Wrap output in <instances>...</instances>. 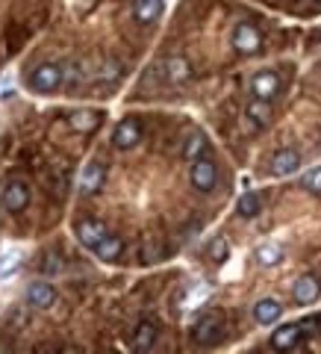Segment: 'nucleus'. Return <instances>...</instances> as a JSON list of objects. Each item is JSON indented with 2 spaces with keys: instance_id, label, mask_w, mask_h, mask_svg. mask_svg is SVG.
I'll list each match as a JSON object with an SVG mask.
<instances>
[{
  "instance_id": "20e7f679",
  "label": "nucleus",
  "mask_w": 321,
  "mask_h": 354,
  "mask_svg": "<svg viewBox=\"0 0 321 354\" xmlns=\"http://www.w3.org/2000/svg\"><path fill=\"white\" fill-rule=\"evenodd\" d=\"M139 139H142V127H139V121H136V118H124V121H121V124L115 127V133H113V142H115V148H118V151L136 148V145H139Z\"/></svg>"
},
{
  "instance_id": "1a4fd4ad",
  "label": "nucleus",
  "mask_w": 321,
  "mask_h": 354,
  "mask_svg": "<svg viewBox=\"0 0 321 354\" xmlns=\"http://www.w3.org/2000/svg\"><path fill=\"white\" fill-rule=\"evenodd\" d=\"M278 88H280V77L274 74V71H260V74L251 80L253 97H262V101H271V97L278 95Z\"/></svg>"
},
{
  "instance_id": "9d476101",
  "label": "nucleus",
  "mask_w": 321,
  "mask_h": 354,
  "mask_svg": "<svg viewBox=\"0 0 321 354\" xmlns=\"http://www.w3.org/2000/svg\"><path fill=\"white\" fill-rule=\"evenodd\" d=\"M27 301H30V307L48 310L57 301V290H53V283H48V281H36V283H30V290H27Z\"/></svg>"
},
{
  "instance_id": "dca6fc26",
  "label": "nucleus",
  "mask_w": 321,
  "mask_h": 354,
  "mask_svg": "<svg viewBox=\"0 0 321 354\" xmlns=\"http://www.w3.org/2000/svg\"><path fill=\"white\" fill-rule=\"evenodd\" d=\"M162 6H165V0H136L133 15H136L139 24H153L162 15Z\"/></svg>"
},
{
  "instance_id": "ddd939ff",
  "label": "nucleus",
  "mask_w": 321,
  "mask_h": 354,
  "mask_svg": "<svg viewBox=\"0 0 321 354\" xmlns=\"http://www.w3.org/2000/svg\"><path fill=\"white\" fill-rule=\"evenodd\" d=\"M292 295H295V301H298V304H313L315 298L321 295V283H318V278H315V274H304V278H298Z\"/></svg>"
},
{
  "instance_id": "7ed1b4c3",
  "label": "nucleus",
  "mask_w": 321,
  "mask_h": 354,
  "mask_svg": "<svg viewBox=\"0 0 321 354\" xmlns=\"http://www.w3.org/2000/svg\"><path fill=\"white\" fill-rule=\"evenodd\" d=\"M30 204V186L24 180H9L3 189V209L9 213H21Z\"/></svg>"
},
{
  "instance_id": "4be33fe9",
  "label": "nucleus",
  "mask_w": 321,
  "mask_h": 354,
  "mask_svg": "<svg viewBox=\"0 0 321 354\" xmlns=\"http://www.w3.org/2000/svg\"><path fill=\"white\" fill-rule=\"evenodd\" d=\"M97 113H92V109H80V113H74L71 115V127L77 130V133H92L95 127H97Z\"/></svg>"
},
{
  "instance_id": "bb28decb",
  "label": "nucleus",
  "mask_w": 321,
  "mask_h": 354,
  "mask_svg": "<svg viewBox=\"0 0 321 354\" xmlns=\"http://www.w3.org/2000/svg\"><path fill=\"white\" fill-rule=\"evenodd\" d=\"M118 71H121V65H118V62H106V68L101 71V80H115Z\"/></svg>"
},
{
  "instance_id": "f257e3e1",
  "label": "nucleus",
  "mask_w": 321,
  "mask_h": 354,
  "mask_svg": "<svg viewBox=\"0 0 321 354\" xmlns=\"http://www.w3.org/2000/svg\"><path fill=\"white\" fill-rule=\"evenodd\" d=\"M62 80H65V71L57 62H44L30 74V86L36 88V92H57L62 86Z\"/></svg>"
},
{
  "instance_id": "5701e85b",
  "label": "nucleus",
  "mask_w": 321,
  "mask_h": 354,
  "mask_svg": "<svg viewBox=\"0 0 321 354\" xmlns=\"http://www.w3.org/2000/svg\"><path fill=\"white\" fill-rule=\"evenodd\" d=\"M283 260V248L274 245V242H265V245L257 248V263L260 266H278Z\"/></svg>"
},
{
  "instance_id": "6e6552de",
  "label": "nucleus",
  "mask_w": 321,
  "mask_h": 354,
  "mask_svg": "<svg viewBox=\"0 0 321 354\" xmlns=\"http://www.w3.org/2000/svg\"><path fill=\"white\" fill-rule=\"evenodd\" d=\"M104 180H106V165L104 162H88L80 171V183L77 186H80L83 195H95L104 186Z\"/></svg>"
},
{
  "instance_id": "a878e982",
  "label": "nucleus",
  "mask_w": 321,
  "mask_h": 354,
  "mask_svg": "<svg viewBox=\"0 0 321 354\" xmlns=\"http://www.w3.org/2000/svg\"><path fill=\"white\" fill-rule=\"evenodd\" d=\"M227 239L224 236H215L213 242H209V260H215V263H224L227 260Z\"/></svg>"
},
{
  "instance_id": "aec40b11",
  "label": "nucleus",
  "mask_w": 321,
  "mask_h": 354,
  "mask_svg": "<svg viewBox=\"0 0 321 354\" xmlns=\"http://www.w3.org/2000/svg\"><path fill=\"white\" fill-rule=\"evenodd\" d=\"M236 209H239V216H242V218H253V216H260V209H262L260 195H257V192H245V195L239 198Z\"/></svg>"
},
{
  "instance_id": "f3484780",
  "label": "nucleus",
  "mask_w": 321,
  "mask_h": 354,
  "mask_svg": "<svg viewBox=\"0 0 321 354\" xmlns=\"http://www.w3.org/2000/svg\"><path fill=\"white\" fill-rule=\"evenodd\" d=\"M153 342H157V325L153 322H139L136 330H133V348L148 351V348H153Z\"/></svg>"
},
{
  "instance_id": "0eeeda50",
  "label": "nucleus",
  "mask_w": 321,
  "mask_h": 354,
  "mask_svg": "<svg viewBox=\"0 0 321 354\" xmlns=\"http://www.w3.org/2000/svg\"><path fill=\"white\" fill-rule=\"evenodd\" d=\"M260 44H262L260 30L253 27V24H239V27L233 30V48H236L239 53H245V57L257 53V50H260Z\"/></svg>"
},
{
  "instance_id": "423d86ee",
  "label": "nucleus",
  "mask_w": 321,
  "mask_h": 354,
  "mask_svg": "<svg viewBox=\"0 0 321 354\" xmlns=\"http://www.w3.org/2000/svg\"><path fill=\"white\" fill-rule=\"evenodd\" d=\"M218 337H221V319L213 313L197 319V325L192 328V339L197 346H213V342H218Z\"/></svg>"
},
{
  "instance_id": "39448f33",
  "label": "nucleus",
  "mask_w": 321,
  "mask_h": 354,
  "mask_svg": "<svg viewBox=\"0 0 321 354\" xmlns=\"http://www.w3.org/2000/svg\"><path fill=\"white\" fill-rule=\"evenodd\" d=\"M269 169H271L274 177H289V174H295L298 169H301V153L292 151V148H283L271 157Z\"/></svg>"
},
{
  "instance_id": "2eb2a0df",
  "label": "nucleus",
  "mask_w": 321,
  "mask_h": 354,
  "mask_svg": "<svg viewBox=\"0 0 321 354\" xmlns=\"http://www.w3.org/2000/svg\"><path fill=\"white\" fill-rule=\"evenodd\" d=\"M280 316H283V307H280V301H274V298H260V301L253 304V319H257L260 325H274Z\"/></svg>"
},
{
  "instance_id": "4468645a",
  "label": "nucleus",
  "mask_w": 321,
  "mask_h": 354,
  "mask_svg": "<svg viewBox=\"0 0 321 354\" xmlns=\"http://www.w3.org/2000/svg\"><path fill=\"white\" fill-rule=\"evenodd\" d=\"M304 337V328L301 325H280L278 330L271 334V346L278 351H286V348H295L298 342Z\"/></svg>"
},
{
  "instance_id": "f03ea898",
  "label": "nucleus",
  "mask_w": 321,
  "mask_h": 354,
  "mask_svg": "<svg viewBox=\"0 0 321 354\" xmlns=\"http://www.w3.org/2000/svg\"><path fill=\"white\" fill-rule=\"evenodd\" d=\"M189 177H192V186H195L197 192H209V189L215 186V177H218L215 162H213V160H206V157L195 160V162H192Z\"/></svg>"
},
{
  "instance_id": "a211bd4d",
  "label": "nucleus",
  "mask_w": 321,
  "mask_h": 354,
  "mask_svg": "<svg viewBox=\"0 0 321 354\" xmlns=\"http://www.w3.org/2000/svg\"><path fill=\"white\" fill-rule=\"evenodd\" d=\"M204 151H206V136H204V133L201 130L189 133V139H186V145H183V157L189 162H195V160L204 157Z\"/></svg>"
},
{
  "instance_id": "b1692460",
  "label": "nucleus",
  "mask_w": 321,
  "mask_h": 354,
  "mask_svg": "<svg viewBox=\"0 0 321 354\" xmlns=\"http://www.w3.org/2000/svg\"><path fill=\"white\" fill-rule=\"evenodd\" d=\"M301 186H304L307 192L321 195V165H315V169H309V171L301 177Z\"/></svg>"
},
{
  "instance_id": "6ab92c4d",
  "label": "nucleus",
  "mask_w": 321,
  "mask_h": 354,
  "mask_svg": "<svg viewBox=\"0 0 321 354\" xmlns=\"http://www.w3.org/2000/svg\"><path fill=\"white\" fill-rule=\"evenodd\" d=\"M248 118H251L257 127L269 124V121H271V106H269V101H262V97H253V101L248 104Z\"/></svg>"
},
{
  "instance_id": "f8f14e48",
  "label": "nucleus",
  "mask_w": 321,
  "mask_h": 354,
  "mask_svg": "<svg viewBox=\"0 0 321 354\" xmlns=\"http://www.w3.org/2000/svg\"><path fill=\"white\" fill-rule=\"evenodd\" d=\"M162 77L165 83H186L192 77V65L183 57H168L162 62Z\"/></svg>"
},
{
  "instance_id": "412c9836",
  "label": "nucleus",
  "mask_w": 321,
  "mask_h": 354,
  "mask_svg": "<svg viewBox=\"0 0 321 354\" xmlns=\"http://www.w3.org/2000/svg\"><path fill=\"white\" fill-rule=\"evenodd\" d=\"M121 248H124V242H121V236L106 234L101 245L95 248V254H97V257H101V260H115L118 254H121Z\"/></svg>"
},
{
  "instance_id": "393cba45",
  "label": "nucleus",
  "mask_w": 321,
  "mask_h": 354,
  "mask_svg": "<svg viewBox=\"0 0 321 354\" xmlns=\"http://www.w3.org/2000/svg\"><path fill=\"white\" fill-rule=\"evenodd\" d=\"M18 266H21V254L18 251H6L3 257H0V278H9Z\"/></svg>"
},
{
  "instance_id": "9b49d317",
  "label": "nucleus",
  "mask_w": 321,
  "mask_h": 354,
  "mask_svg": "<svg viewBox=\"0 0 321 354\" xmlns=\"http://www.w3.org/2000/svg\"><path fill=\"white\" fill-rule=\"evenodd\" d=\"M104 236H106V227L101 225V221H80L77 225V239H80V245H86V248H97L104 242Z\"/></svg>"
}]
</instances>
